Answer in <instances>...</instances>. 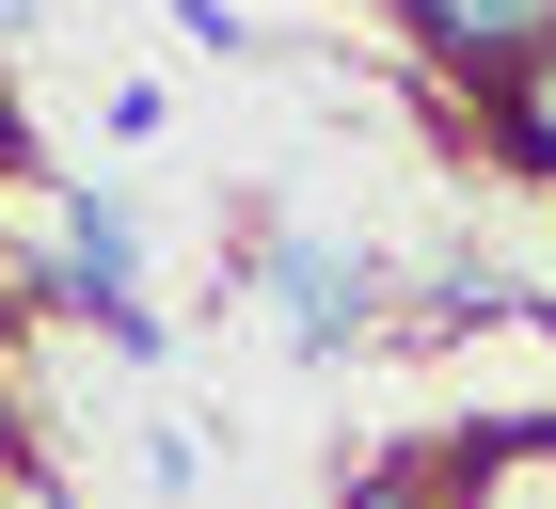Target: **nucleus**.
Wrapping results in <instances>:
<instances>
[{"mask_svg":"<svg viewBox=\"0 0 556 509\" xmlns=\"http://www.w3.org/2000/svg\"><path fill=\"white\" fill-rule=\"evenodd\" d=\"M382 16L445 64V80H477V96H509L525 64L556 48V0H382Z\"/></svg>","mask_w":556,"mask_h":509,"instance_id":"obj_2","label":"nucleus"},{"mask_svg":"<svg viewBox=\"0 0 556 509\" xmlns=\"http://www.w3.org/2000/svg\"><path fill=\"white\" fill-rule=\"evenodd\" d=\"M160 16H175V33H191V48H223V64L255 48V16H239V0H160Z\"/></svg>","mask_w":556,"mask_h":509,"instance_id":"obj_5","label":"nucleus"},{"mask_svg":"<svg viewBox=\"0 0 556 509\" xmlns=\"http://www.w3.org/2000/svg\"><path fill=\"white\" fill-rule=\"evenodd\" d=\"M429 319H445V335H477V319H525V287L493 271V254H445V271H429Z\"/></svg>","mask_w":556,"mask_h":509,"instance_id":"obj_4","label":"nucleus"},{"mask_svg":"<svg viewBox=\"0 0 556 509\" xmlns=\"http://www.w3.org/2000/svg\"><path fill=\"white\" fill-rule=\"evenodd\" d=\"M255 271H270V302H287V350H302V367H334V350L382 319V254H350V239H302V223H287Z\"/></svg>","mask_w":556,"mask_h":509,"instance_id":"obj_1","label":"nucleus"},{"mask_svg":"<svg viewBox=\"0 0 556 509\" xmlns=\"http://www.w3.org/2000/svg\"><path fill=\"white\" fill-rule=\"evenodd\" d=\"M477 112H493V144H509L525 175H556V48H541V64H525L509 96H477Z\"/></svg>","mask_w":556,"mask_h":509,"instance_id":"obj_3","label":"nucleus"}]
</instances>
